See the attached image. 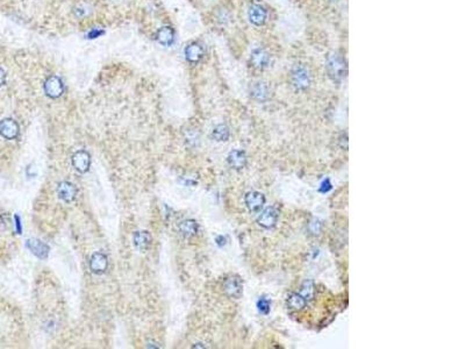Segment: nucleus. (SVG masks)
<instances>
[{"label":"nucleus","mask_w":465,"mask_h":349,"mask_svg":"<svg viewBox=\"0 0 465 349\" xmlns=\"http://www.w3.org/2000/svg\"><path fill=\"white\" fill-rule=\"evenodd\" d=\"M329 1H339V0H329Z\"/></svg>","instance_id":"30"},{"label":"nucleus","mask_w":465,"mask_h":349,"mask_svg":"<svg viewBox=\"0 0 465 349\" xmlns=\"http://www.w3.org/2000/svg\"><path fill=\"white\" fill-rule=\"evenodd\" d=\"M292 87L296 91H305L312 84V74L305 64H296L290 74Z\"/></svg>","instance_id":"2"},{"label":"nucleus","mask_w":465,"mask_h":349,"mask_svg":"<svg viewBox=\"0 0 465 349\" xmlns=\"http://www.w3.org/2000/svg\"><path fill=\"white\" fill-rule=\"evenodd\" d=\"M14 219H15V230H16V233H18V234H21L22 227H21V221H20V217L15 215Z\"/></svg>","instance_id":"27"},{"label":"nucleus","mask_w":465,"mask_h":349,"mask_svg":"<svg viewBox=\"0 0 465 349\" xmlns=\"http://www.w3.org/2000/svg\"><path fill=\"white\" fill-rule=\"evenodd\" d=\"M90 164L91 157L87 151L78 150L77 153H75L74 156H72V166H74L75 169L79 171V173H86L88 168H90Z\"/></svg>","instance_id":"10"},{"label":"nucleus","mask_w":465,"mask_h":349,"mask_svg":"<svg viewBox=\"0 0 465 349\" xmlns=\"http://www.w3.org/2000/svg\"><path fill=\"white\" fill-rule=\"evenodd\" d=\"M155 39H156V41L160 44L169 47V45L172 44L174 41V31L171 27H169V26L162 27L157 31Z\"/></svg>","instance_id":"17"},{"label":"nucleus","mask_w":465,"mask_h":349,"mask_svg":"<svg viewBox=\"0 0 465 349\" xmlns=\"http://www.w3.org/2000/svg\"><path fill=\"white\" fill-rule=\"evenodd\" d=\"M306 299L300 294H291L288 297V306L293 311H300L306 306Z\"/></svg>","instance_id":"20"},{"label":"nucleus","mask_w":465,"mask_h":349,"mask_svg":"<svg viewBox=\"0 0 465 349\" xmlns=\"http://www.w3.org/2000/svg\"><path fill=\"white\" fill-rule=\"evenodd\" d=\"M245 203L250 212H258L264 206L265 197L263 193L257 192V191H252V192H248L245 196Z\"/></svg>","instance_id":"9"},{"label":"nucleus","mask_w":465,"mask_h":349,"mask_svg":"<svg viewBox=\"0 0 465 349\" xmlns=\"http://www.w3.org/2000/svg\"><path fill=\"white\" fill-rule=\"evenodd\" d=\"M322 223L319 221V220H313V221L309 223V229L313 234H319V232L321 230Z\"/></svg>","instance_id":"24"},{"label":"nucleus","mask_w":465,"mask_h":349,"mask_svg":"<svg viewBox=\"0 0 465 349\" xmlns=\"http://www.w3.org/2000/svg\"><path fill=\"white\" fill-rule=\"evenodd\" d=\"M26 246H27V248L31 250L36 258H39V259H47L49 255V252H50V248H49V246L47 245V243L42 242L41 240H38V239L27 240Z\"/></svg>","instance_id":"11"},{"label":"nucleus","mask_w":465,"mask_h":349,"mask_svg":"<svg viewBox=\"0 0 465 349\" xmlns=\"http://www.w3.org/2000/svg\"><path fill=\"white\" fill-rule=\"evenodd\" d=\"M103 34H104L103 31H99V29H94V31H92V32L88 33L87 38H88V39H95V38H99V36L103 35Z\"/></svg>","instance_id":"26"},{"label":"nucleus","mask_w":465,"mask_h":349,"mask_svg":"<svg viewBox=\"0 0 465 349\" xmlns=\"http://www.w3.org/2000/svg\"><path fill=\"white\" fill-rule=\"evenodd\" d=\"M223 291L230 298H240L243 292V284L239 276H229L223 282Z\"/></svg>","instance_id":"5"},{"label":"nucleus","mask_w":465,"mask_h":349,"mask_svg":"<svg viewBox=\"0 0 465 349\" xmlns=\"http://www.w3.org/2000/svg\"><path fill=\"white\" fill-rule=\"evenodd\" d=\"M270 64V54L264 48H256L250 55V65L256 70H264Z\"/></svg>","instance_id":"6"},{"label":"nucleus","mask_w":465,"mask_h":349,"mask_svg":"<svg viewBox=\"0 0 465 349\" xmlns=\"http://www.w3.org/2000/svg\"><path fill=\"white\" fill-rule=\"evenodd\" d=\"M269 87L265 83H255L253 85L250 94L257 101H265L269 98Z\"/></svg>","instance_id":"18"},{"label":"nucleus","mask_w":465,"mask_h":349,"mask_svg":"<svg viewBox=\"0 0 465 349\" xmlns=\"http://www.w3.org/2000/svg\"><path fill=\"white\" fill-rule=\"evenodd\" d=\"M5 82H6V74H5V71L0 68V87H2V85L5 84Z\"/></svg>","instance_id":"28"},{"label":"nucleus","mask_w":465,"mask_h":349,"mask_svg":"<svg viewBox=\"0 0 465 349\" xmlns=\"http://www.w3.org/2000/svg\"><path fill=\"white\" fill-rule=\"evenodd\" d=\"M198 229H199V225L196 220L192 219H187L184 220L183 222L179 225V232L180 234L185 238H191V236H194L198 233Z\"/></svg>","instance_id":"19"},{"label":"nucleus","mask_w":465,"mask_h":349,"mask_svg":"<svg viewBox=\"0 0 465 349\" xmlns=\"http://www.w3.org/2000/svg\"><path fill=\"white\" fill-rule=\"evenodd\" d=\"M332 189V184L329 182V179H326L325 182L321 184V187H320V191L321 192H328L329 190Z\"/></svg>","instance_id":"25"},{"label":"nucleus","mask_w":465,"mask_h":349,"mask_svg":"<svg viewBox=\"0 0 465 349\" xmlns=\"http://www.w3.org/2000/svg\"><path fill=\"white\" fill-rule=\"evenodd\" d=\"M133 241L136 249L140 250V252H146V250L150 248L153 239H151L149 232H147V230H140V232H136L134 234Z\"/></svg>","instance_id":"14"},{"label":"nucleus","mask_w":465,"mask_h":349,"mask_svg":"<svg viewBox=\"0 0 465 349\" xmlns=\"http://www.w3.org/2000/svg\"><path fill=\"white\" fill-rule=\"evenodd\" d=\"M43 88L44 93L47 94L49 98L56 99V98H59L63 94L64 84L61 78L57 77V76H50V77H48L47 81L44 82Z\"/></svg>","instance_id":"4"},{"label":"nucleus","mask_w":465,"mask_h":349,"mask_svg":"<svg viewBox=\"0 0 465 349\" xmlns=\"http://www.w3.org/2000/svg\"><path fill=\"white\" fill-rule=\"evenodd\" d=\"M300 295L306 299V302L312 301L315 296V285L313 281H305L301 285V290H300Z\"/></svg>","instance_id":"22"},{"label":"nucleus","mask_w":465,"mask_h":349,"mask_svg":"<svg viewBox=\"0 0 465 349\" xmlns=\"http://www.w3.org/2000/svg\"><path fill=\"white\" fill-rule=\"evenodd\" d=\"M185 57L190 63H198L204 57V48L201 44L193 42L185 48Z\"/></svg>","instance_id":"16"},{"label":"nucleus","mask_w":465,"mask_h":349,"mask_svg":"<svg viewBox=\"0 0 465 349\" xmlns=\"http://www.w3.org/2000/svg\"><path fill=\"white\" fill-rule=\"evenodd\" d=\"M107 266L108 260L106 255L101 254V253H95V254L92 255L90 260V268L92 272H94V274L97 275H101L106 271Z\"/></svg>","instance_id":"13"},{"label":"nucleus","mask_w":465,"mask_h":349,"mask_svg":"<svg viewBox=\"0 0 465 349\" xmlns=\"http://www.w3.org/2000/svg\"><path fill=\"white\" fill-rule=\"evenodd\" d=\"M277 221H278V211H277L276 207H273V206L265 209L262 213H260L258 219H257L258 225L266 229H270V228H272V227H275Z\"/></svg>","instance_id":"7"},{"label":"nucleus","mask_w":465,"mask_h":349,"mask_svg":"<svg viewBox=\"0 0 465 349\" xmlns=\"http://www.w3.org/2000/svg\"><path fill=\"white\" fill-rule=\"evenodd\" d=\"M270 306H271V303H270L269 299L266 298H260L258 302H257V307H258V311L263 314H268L270 312Z\"/></svg>","instance_id":"23"},{"label":"nucleus","mask_w":465,"mask_h":349,"mask_svg":"<svg viewBox=\"0 0 465 349\" xmlns=\"http://www.w3.org/2000/svg\"><path fill=\"white\" fill-rule=\"evenodd\" d=\"M230 136V131L229 128L226 126V125H217L213 128L212 131V137L215 141H219V142H225L229 139Z\"/></svg>","instance_id":"21"},{"label":"nucleus","mask_w":465,"mask_h":349,"mask_svg":"<svg viewBox=\"0 0 465 349\" xmlns=\"http://www.w3.org/2000/svg\"><path fill=\"white\" fill-rule=\"evenodd\" d=\"M57 195L63 202L71 203L77 196V187L70 182H62L57 186Z\"/></svg>","instance_id":"12"},{"label":"nucleus","mask_w":465,"mask_h":349,"mask_svg":"<svg viewBox=\"0 0 465 349\" xmlns=\"http://www.w3.org/2000/svg\"><path fill=\"white\" fill-rule=\"evenodd\" d=\"M248 20L255 27H264L269 21V11L264 5L259 2H253L248 7Z\"/></svg>","instance_id":"3"},{"label":"nucleus","mask_w":465,"mask_h":349,"mask_svg":"<svg viewBox=\"0 0 465 349\" xmlns=\"http://www.w3.org/2000/svg\"><path fill=\"white\" fill-rule=\"evenodd\" d=\"M228 164L233 169L241 170L246 167L247 164V155L243 150H232L227 157Z\"/></svg>","instance_id":"15"},{"label":"nucleus","mask_w":465,"mask_h":349,"mask_svg":"<svg viewBox=\"0 0 465 349\" xmlns=\"http://www.w3.org/2000/svg\"><path fill=\"white\" fill-rule=\"evenodd\" d=\"M20 133L19 125L13 119H4L0 121V135L6 140H14Z\"/></svg>","instance_id":"8"},{"label":"nucleus","mask_w":465,"mask_h":349,"mask_svg":"<svg viewBox=\"0 0 465 349\" xmlns=\"http://www.w3.org/2000/svg\"><path fill=\"white\" fill-rule=\"evenodd\" d=\"M326 70L334 82H341L347 75V63L339 54L332 52L326 60Z\"/></svg>","instance_id":"1"},{"label":"nucleus","mask_w":465,"mask_h":349,"mask_svg":"<svg viewBox=\"0 0 465 349\" xmlns=\"http://www.w3.org/2000/svg\"><path fill=\"white\" fill-rule=\"evenodd\" d=\"M216 243H217V246H220V247L225 246L226 245V238H223V236H217Z\"/></svg>","instance_id":"29"}]
</instances>
